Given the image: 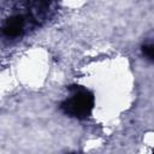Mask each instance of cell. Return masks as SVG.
Segmentation results:
<instances>
[{
    "mask_svg": "<svg viewBox=\"0 0 154 154\" xmlns=\"http://www.w3.org/2000/svg\"><path fill=\"white\" fill-rule=\"evenodd\" d=\"M60 108L70 117L85 119L91 114L94 108V95L88 90L79 89L70 99H66L64 102H61Z\"/></svg>",
    "mask_w": 154,
    "mask_h": 154,
    "instance_id": "6da1fadb",
    "label": "cell"
},
{
    "mask_svg": "<svg viewBox=\"0 0 154 154\" xmlns=\"http://www.w3.org/2000/svg\"><path fill=\"white\" fill-rule=\"evenodd\" d=\"M23 29H24V18L19 14H16L6 20L2 31L8 37H17L23 32Z\"/></svg>",
    "mask_w": 154,
    "mask_h": 154,
    "instance_id": "7a4b0ae2",
    "label": "cell"
},
{
    "mask_svg": "<svg viewBox=\"0 0 154 154\" xmlns=\"http://www.w3.org/2000/svg\"><path fill=\"white\" fill-rule=\"evenodd\" d=\"M142 53L152 61H154V45H146L142 47Z\"/></svg>",
    "mask_w": 154,
    "mask_h": 154,
    "instance_id": "3957f363",
    "label": "cell"
},
{
    "mask_svg": "<svg viewBox=\"0 0 154 154\" xmlns=\"http://www.w3.org/2000/svg\"><path fill=\"white\" fill-rule=\"evenodd\" d=\"M152 153H153V154H154V148H153V150H152Z\"/></svg>",
    "mask_w": 154,
    "mask_h": 154,
    "instance_id": "277c9868",
    "label": "cell"
}]
</instances>
